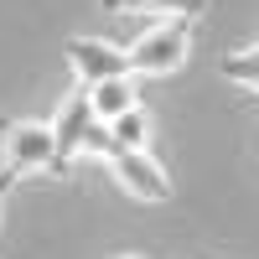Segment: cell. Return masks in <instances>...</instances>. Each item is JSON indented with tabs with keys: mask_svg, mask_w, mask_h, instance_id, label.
Masks as SVG:
<instances>
[{
	"mask_svg": "<svg viewBox=\"0 0 259 259\" xmlns=\"http://www.w3.org/2000/svg\"><path fill=\"white\" fill-rule=\"evenodd\" d=\"M192 47V16H161L130 41V73H145V78H166L187 62Z\"/></svg>",
	"mask_w": 259,
	"mask_h": 259,
	"instance_id": "cell-1",
	"label": "cell"
},
{
	"mask_svg": "<svg viewBox=\"0 0 259 259\" xmlns=\"http://www.w3.org/2000/svg\"><path fill=\"white\" fill-rule=\"evenodd\" d=\"M0 156H6V177L21 182L31 171H52L57 177V140H52V124L41 119H11L0 124Z\"/></svg>",
	"mask_w": 259,
	"mask_h": 259,
	"instance_id": "cell-2",
	"label": "cell"
},
{
	"mask_svg": "<svg viewBox=\"0 0 259 259\" xmlns=\"http://www.w3.org/2000/svg\"><path fill=\"white\" fill-rule=\"evenodd\" d=\"M68 68L78 78V89H94V83H109V78H135L130 73V52L104 41V36H73L68 41Z\"/></svg>",
	"mask_w": 259,
	"mask_h": 259,
	"instance_id": "cell-3",
	"label": "cell"
},
{
	"mask_svg": "<svg viewBox=\"0 0 259 259\" xmlns=\"http://www.w3.org/2000/svg\"><path fill=\"white\" fill-rule=\"evenodd\" d=\"M109 171H114L119 192H124V197H135V202H166V197H171V177L156 166L150 150H114V156H109Z\"/></svg>",
	"mask_w": 259,
	"mask_h": 259,
	"instance_id": "cell-4",
	"label": "cell"
},
{
	"mask_svg": "<svg viewBox=\"0 0 259 259\" xmlns=\"http://www.w3.org/2000/svg\"><path fill=\"white\" fill-rule=\"evenodd\" d=\"M52 124V140H57V177L78 161V145L83 135H89V124H94V104H89V89H73L68 99H62V109L47 119Z\"/></svg>",
	"mask_w": 259,
	"mask_h": 259,
	"instance_id": "cell-5",
	"label": "cell"
},
{
	"mask_svg": "<svg viewBox=\"0 0 259 259\" xmlns=\"http://www.w3.org/2000/svg\"><path fill=\"white\" fill-rule=\"evenodd\" d=\"M89 104H94V119L99 124H109V119H119L124 109H135V78H109V83H94L89 89Z\"/></svg>",
	"mask_w": 259,
	"mask_h": 259,
	"instance_id": "cell-6",
	"label": "cell"
},
{
	"mask_svg": "<svg viewBox=\"0 0 259 259\" xmlns=\"http://www.w3.org/2000/svg\"><path fill=\"white\" fill-rule=\"evenodd\" d=\"M109 140H114V150H145L150 145V114L140 109H124L119 119H109Z\"/></svg>",
	"mask_w": 259,
	"mask_h": 259,
	"instance_id": "cell-7",
	"label": "cell"
},
{
	"mask_svg": "<svg viewBox=\"0 0 259 259\" xmlns=\"http://www.w3.org/2000/svg\"><path fill=\"white\" fill-rule=\"evenodd\" d=\"M223 78H228V83H244V89H254V94H259V41L223 57Z\"/></svg>",
	"mask_w": 259,
	"mask_h": 259,
	"instance_id": "cell-8",
	"label": "cell"
},
{
	"mask_svg": "<svg viewBox=\"0 0 259 259\" xmlns=\"http://www.w3.org/2000/svg\"><path fill=\"white\" fill-rule=\"evenodd\" d=\"M109 11H119V6H140V11H166V16H197V11H207V0H104Z\"/></svg>",
	"mask_w": 259,
	"mask_h": 259,
	"instance_id": "cell-9",
	"label": "cell"
},
{
	"mask_svg": "<svg viewBox=\"0 0 259 259\" xmlns=\"http://www.w3.org/2000/svg\"><path fill=\"white\" fill-rule=\"evenodd\" d=\"M78 156H104V161H109L114 156V140H109V124H89V135H83V145H78Z\"/></svg>",
	"mask_w": 259,
	"mask_h": 259,
	"instance_id": "cell-10",
	"label": "cell"
},
{
	"mask_svg": "<svg viewBox=\"0 0 259 259\" xmlns=\"http://www.w3.org/2000/svg\"><path fill=\"white\" fill-rule=\"evenodd\" d=\"M119 259H140V254H119Z\"/></svg>",
	"mask_w": 259,
	"mask_h": 259,
	"instance_id": "cell-11",
	"label": "cell"
}]
</instances>
